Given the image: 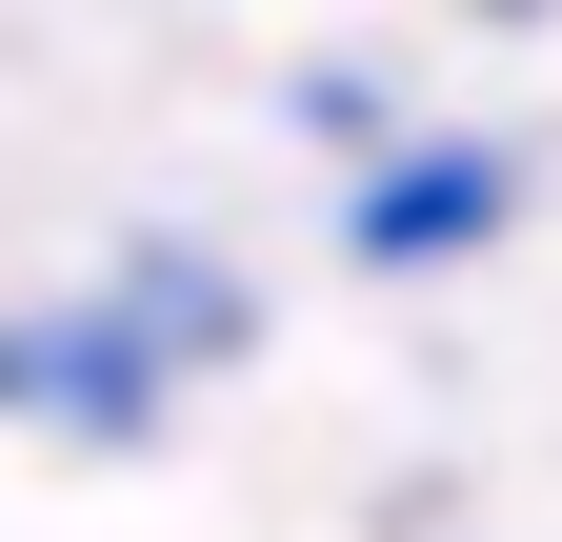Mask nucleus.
<instances>
[{"instance_id": "nucleus-1", "label": "nucleus", "mask_w": 562, "mask_h": 542, "mask_svg": "<svg viewBox=\"0 0 562 542\" xmlns=\"http://www.w3.org/2000/svg\"><path fill=\"white\" fill-rule=\"evenodd\" d=\"M482 222H503V142H402L362 181V261H462Z\"/></svg>"}, {"instance_id": "nucleus-2", "label": "nucleus", "mask_w": 562, "mask_h": 542, "mask_svg": "<svg viewBox=\"0 0 562 542\" xmlns=\"http://www.w3.org/2000/svg\"><path fill=\"white\" fill-rule=\"evenodd\" d=\"M503 21H522V0H503Z\"/></svg>"}]
</instances>
